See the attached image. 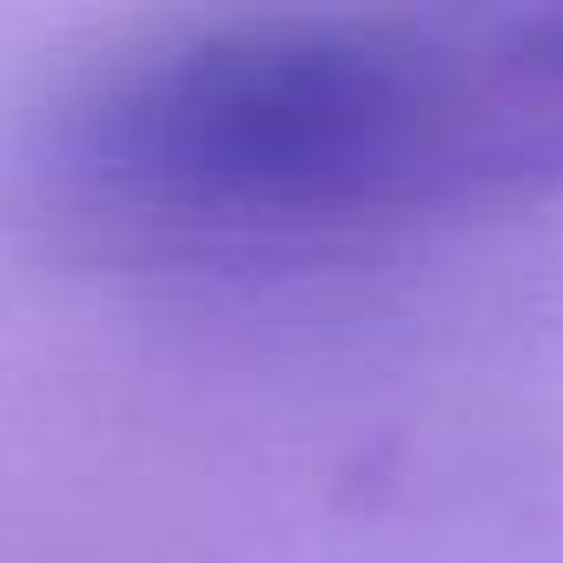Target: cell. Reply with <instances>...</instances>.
<instances>
[{"label": "cell", "instance_id": "1", "mask_svg": "<svg viewBox=\"0 0 563 563\" xmlns=\"http://www.w3.org/2000/svg\"><path fill=\"white\" fill-rule=\"evenodd\" d=\"M54 173L179 239H345L563 186V8H278L113 54Z\"/></svg>", "mask_w": 563, "mask_h": 563}]
</instances>
